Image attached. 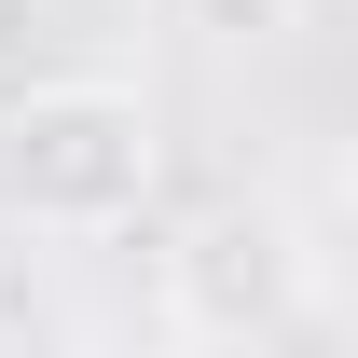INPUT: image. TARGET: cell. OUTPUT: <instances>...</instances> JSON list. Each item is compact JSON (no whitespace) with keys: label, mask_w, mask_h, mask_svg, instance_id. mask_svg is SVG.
Wrapping results in <instances>:
<instances>
[{"label":"cell","mask_w":358,"mask_h":358,"mask_svg":"<svg viewBox=\"0 0 358 358\" xmlns=\"http://www.w3.org/2000/svg\"><path fill=\"white\" fill-rule=\"evenodd\" d=\"M152 179H166V124H152V96L138 83H14L0 110V207L28 234H124L152 207Z\"/></svg>","instance_id":"6da1fadb"},{"label":"cell","mask_w":358,"mask_h":358,"mask_svg":"<svg viewBox=\"0 0 358 358\" xmlns=\"http://www.w3.org/2000/svg\"><path fill=\"white\" fill-rule=\"evenodd\" d=\"M303 234H289V207H193V221L152 248V303H166L179 345H207V358H262L303 331Z\"/></svg>","instance_id":"7a4b0ae2"},{"label":"cell","mask_w":358,"mask_h":358,"mask_svg":"<svg viewBox=\"0 0 358 358\" xmlns=\"http://www.w3.org/2000/svg\"><path fill=\"white\" fill-rule=\"evenodd\" d=\"M42 42H55V0H0V96L42 83Z\"/></svg>","instance_id":"3957f363"},{"label":"cell","mask_w":358,"mask_h":358,"mask_svg":"<svg viewBox=\"0 0 358 358\" xmlns=\"http://www.w3.org/2000/svg\"><path fill=\"white\" fill-rule=\"evenodd\" d=\"M207 28H221V42H275V28H289V0H207Z\"/></svg>","instance_id":"277c9868"}]
</instances>
